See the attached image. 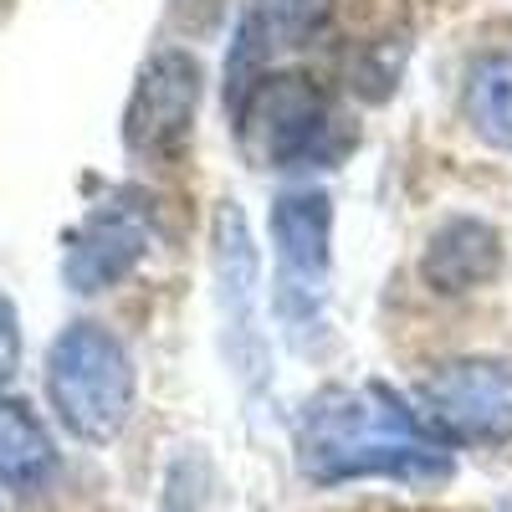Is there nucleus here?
<instances>
[{
  "label": "nucleus",
  "mask_w": 512,
  "mask_h": 512,
  "mask_svg": "<svg viewBox=\"0 0 512 512\" xmlns=\"http://www.w3.org/2000/svg\"><path fill=\"white\" fill-rule=\"evenodd\" d=\"M333 0H251V11L241 21V31L256 41V52H292L328 26Z\"/></svg>",
  "instance_id": "obj_12"
},
{
  "label": "nucleus",
  "mask_w": 512,
  "mask_h": 512,
  "mask_svg": "<svg viewBox=\"0 0 512 512\" xmlns=\"http://www.w3.org/2000/svg\"><path fill=\"white\" fill-rule=\"evenodd\" d=\"M338 118L303 72H262L236 103V139L256 169H303L333 154Z\"/></svg>",
  "instance_id": "obj_3"
},
{
  "label": "nucleus",
  "mask_w": 512,
  "mask_h": 512,
  "mask_svg": "<svg viewBox=\"0 0 512 512\" xmlns=\"http://www.w3.org/2000/svg\"><path fill=\"white\" fill-rule=\"evenodd\" d=\"M303 472L313 482L349 477H446L441 446L420 431L415 410L379 390H328L303 415Z\"/></svg>",
  "instance_id": "obj_1"
},
{
  "label": "nucleus",
  "mask_w": 512,
  "mask_h": 512,
  "mask_svg": "<svg viewBox=\"0 0 512 512\" xmlns=\"http://www.w3.org/2000/svg\"><path fill=\"white\" fill-rule=\"evenodd\" d=\"M497 267H502V236L482 216H446L420 251V282L441 297L487 287Z\"/></svg>",
  "instance_id": "obj_9"
},
{
  "label": "nucleus",
  "mask_w": 512,
  "mask_h": 512,
  "mask_svg": "<svg viewBox=\"0 0 512 512\" xmlns=\"http://www.w3.org/2000/svg\"><path fill=\"white\" fill-rule=\"evenodd\" d=\"M415 420L436 446H502L512 441V364L446 359L420 379Z\"/></svg>",
  "instance_id": "obj_4"
},
{
  "label": "nucleus",
  "mask_w": 512,
  "mask_h": 512,
  "mask_svg": "<svg viewBox=\"0 0 512 512\" xmlns=\"http://www.w3.org/2000/svg\"><path fill=\"white\" fill-rule=\"evenodd\" d=\"M461 113H466L472 134H477L487 149L512 154V47L482 52L472 67H466Z\"/></svg>",
  "instance_id": "obj_10"
},
{
  "label": "nucleus",
  "mask_w": 512,
  "mask_h": 512,
  "mask_svg": "<svg viewBox=\"0 0 512 512\" xmlns=\"http://www.w3.org/2000/svg\"><path fill=\"white\" fill-rule=\"evenodd\" d=\"M139 374L123 338L103 323H67L47 349V400L67 436L108 446L134 415Z\"/></svg>",
  "instance_id": "obj_2"
},
{
  "label": "nucleus",
  "mask_w": 512,
  "mask_h": 512,
  "mask_svg": "<svg viewBox=\"0 0 512 512\" xmlns=\"http://www.w3.org/2000/svg\"><path fill=\"white\" fill-rule=\"evenodd\" d=\"M205 93V67L185 47H159L139 77L123 108V144L139 159H175L185 154L195 134V113Z\"/></svg>",
  "instance_id": "obj_6"
},
{
  "label": "nucleus",
  "mask_w": 512,
  "mask_h": 512,
  "mask_svg": "<svg viewBox=\"0 0 512 512\" xmlns=\"http://www.w3.org/2000/svg\"><path fill=\"white\" fill-rule=\"evenodd\" d=\"M210 272H216V297L231 338L236 369H262V256H256L246 210L236 200H221L210 216Z\"/></svg>",
  "instance_id": "obj_7"
},
{
  "label": "nucleus",
  "mask_w": 512,
  "mask_h": 512,
  "mask_svg": "<svg viewBox=\"0 0 512 512\" xmlns=\"http://www.w3.org/2000/svg\"><path fill=\"white\" fill-rule=\"evenodd\" d=\"M57 472L52 431L26 400H0V482L16 492H36Z\"/></svg>",
  "instance_id": "obj_11"
},
{
  "label": "nucleus",
  "mask_w": 512,
  "mask_h": 512,
  "mask_svg": "<svg viewBox=\"0 0 512 512\" xmlns=\"http://www.w3.org/2000/svg\"><path fill=\"white\" fill-rule=\"evenodd\" d=\"M272 256H277V313L292 328H308L323 313L333 272V195L282 190L272 200Z\"/></svg>",
  "instance_id": "obj_5"
},
{
  "label": "nucleus",
  "mask_w": 512,
  "mask_h": 512,
  "mask_svg": "<svg viewBox=\"0 0 512 512\" xmlns=\"http://www.w3.org/2000/svg\"><path fill=\"white\" fill-rule=\"evenodd\" d=\"M149 256V226L128 205H98L77 221L62 251V282L72 292H108Z\"/></svg>",
  "instance_id": "obj_8"
},
{
  "label": "nucleus",
  "mask_w": 512,
  "mask_h": 512,
  "mask_svg": "<svg viewBox=\"0 0 512 512\" xmlns=\"http://www.w3.org/2000/svg\"><path fill=\"white\" fill-rule=\"evenodd\" d=\"M21 369V318H16V303L0 292V390L16 379Z\"/></svg>",
  "instance_id": "obj_13"
}]
</instances>
